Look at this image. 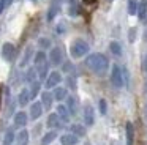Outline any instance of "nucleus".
<instances>
[{
    "mask_svg": "<svg viewBox=\"0 0 147 145\" xmlns=\"http://www.w3.org/2000/svg\"><path fill=\"white\" fill-rule=\"evenodd\" d=\"M86 65L92 72H95L98 76H103L108 71L109 63H108V58L103 54H92V55H89L86 58Z\"/></svg>",
    "mask_w": 147,
    "mask_h": 145,
    "instance_id": "1",
    "label": "nucleus"
},
{
    "mask_svg": "<svg viewBox=\"0 0 147 145\" xmlns=\"http://www.w3.org/2000/svg\"><path fill=\"white\" fill-rule=\"evenodd\" d=\"M89 52V44L84 40H76L73 44L70 46V54L73 58H81Z\"/></svg>",
    "mask_w": 147,
    "mask_h": 145,
    "instance_id": "2",
    "label": "nucleus"
},
{
    "mask_svg": "<svg viewBox=\"0 0 147 145\" xmlns=\"http://www.w3.org/2000/svg\"><path fill=\"white\" fill-rule=\"evenodd\" d=\"M111 82L114 84V87L120 88L125 85V81H123V72H122L120 66L114 65L112 66V71H111Z\"/></svg>",
    "mask_w": 147,
    "mask_h": 145,
    "instance_id": "3",
    "label": "nucleus"
},
{
    "mask_svg": "<svg viewBox=\"0 0 147 145\" xmlns=\"http://www.w3.org/2000/svg\"><path fill=\"white\" fill-rule=\"evenodd\" d=\"M62 81V74L59 71H52L48 74V79H46V88H54L60 84Z\"/></svg>",
    "mask_w": 147,
    "mask_h": 145,
    "instance_id": "4",
    "label": "nucleus"
},
{
    "mask_svg": "<svg viewBox=\"0 0 147 145\" xmlns=\"http://www.w3.org/2000/svg\"><path fill=\"white\" fill-rule=\"evenodd\" d=\"M14 54H16V49H14V46L11 43H5L3 46H2V57H3L7 62H13Z\"/></svg>",
    "mask_w": 147,
    "mask_h": 145,
    "instance_id": "5",
    "label": "nucleus"
},
{
    "mask_svg": "<svg viewBox=\"0 0 147 145\" xmlns=\"http://www.w3.org/2000/svg\"><path fill=\"white\" fill-rule=\"evenodd\" d=\"M49 62L52 63V65H60L62 63V50L60 47H52L51 49V54H49Z\"/></svg>",
    "mask_w": 147,
    "mask_h": 145,
    "instance_id": "6",
    "label": "nucleus"
},
{
    "mask_svg": "<svg viewBox=\"0 0 147 145\" xmlns=\"http://www.w3.org/2000/svg\"><path fill=\"white\" fill-rule=\"evenodd\" d=\"M93 120H95V110H93V107L86 106L84 107V123H86L87 126H92Z\"/></svg>",
    "mask_w": 147,
    "mask_h": 145,
    "instance_id": "7",
    "label": "nucleus"
},
{
    "mask_svg": "<svg viewBox=\"0 0 147 145\" xmlns=\"http://www.w3.org/2000/svg\"><path fill=\"white\" fill-rule=\"evenodd\" d=\"M43 113V106L40 101H35V103L30 106V118L32 120H38Z\"/></svg>",
    "mask_w": 147,
    "mask_h": 145,
    "instance_id": "8",
    "label": "nucleus"
},
{
    "mask_svg": "<svg viewBox=\"0 0 147 145\" xmlns=\"http://www.w3.org/2000/svg\"><path fill=\"white\" fill-rule=\"evenodd\" d=\"M26 125H27V113L21 110L14 115V126L16 128H24Z\"/></svg>",
    "mask_w": 147,
    "mask_h": 145,
    "instance_id": "9",
    "label": "nucleus"
},
{
    "mask_svg": "<svg viewBox=\"0 0 147 145\" xmlns=\"http://www.w3.org/2000/svg\"><path fill=\"white\" fill-rule=\"evenodd\" d=\"M60 144L62 145H76L78 144V136H74V134H63L60 137Z\"/></svg>",
    "mask_w": 147,
    "mask_h": 145,
    "instance_id": "10",
    "label": "nucleus"
},
{
    "mask_svg": "<svg viewBox=\"0 0 147 145\" xmlns=\"http://www.w3.org/2000/svg\"><path fill=\"white\" fill-rule=\"evenodd\" d=\"M48 126H49V128H52V129L60 128V126H62V120L59 118L57 113H51V115L48 117Z\"/></svg>",
    "mask_w": 147,
    "mask_h": 145,
    "instance_id": "11",
    "label": "nucleus"
},
{
    "mask_svg": "<svg viewBox=\"0 0 147 145\" xmlns=\"http://www.w3.org/2000/svg\"><path fill=\"white\" fill-rule=\"evenodd\" d=\"M30 101V93H29V88H22L19 93V96H18V103L21 104V106H27Z\"/></svg>",
    "mask_w": 147,
    "mask_h": 145,
    "instance_id": "12",
    "label": "nucleus"
},
{
    "mask_svg": "<svg viewBox=\"0 0 147 145\" xmlns=\"http://www.w3.org/2000/svg\"><path fill=\"white\" fill-rule=\"evenodd\" d=\"M59 115V118L62 120V122H68L70 120V112H68L67 106H62V104H59L57 106V112H55Z\"/></svg>",
    "mask_w": 147,
    "mask_h": 145,
    "instance_id": "13",
    "label": "nucleus"
},
{
    "mask_svg": "<svg viewBox=\"0 0 147 145\" xmlns=\"http://www.w3.org/2000/svg\"><path fill=\"white\" fill-rule=\"evenodd\" d=\"M138 14H139V19L144 21L147 17V0H139V5H138Z\"/></svg>",
    "mask_w": 147,
    "mask_h": 145,
    "instance_id": "14",
    "label": "nucleus"
},
{
    "mask_svg": "<svg viewBox=\"0 0 147 145\" xmlns=\"http://www.w3.org/2000/svg\"><path fill=\"white\" fill-rule=\"evenodd\" d=\"M16 140H18V145H29V131L21 129L19 134L16 136Z\"/></svg>",
    "mask_w": 147,
    "mask_h": 145,
    "instance_id": "15",
    "label": "nucleus"
},
{
    "mask_svg": "<svg viewBox=\"0 0 147 145\" xmlns=\"http://www.w3.org/2000/svg\"><path fill=\"white\" fill-rule=\"evenodd\" d=\"M52 95L49 93V91H43L41 93V106L46 107V109H49V107L52 106Z\"/></svg>",
    "mask_w": 147,
    "mask_h": 145,
    "instance_id": "16",
    "label": "nucleus"
},
{
    "mask_svg": "<svg viewBox=\"0 0 147 145\" xmlns=\"http://www.w3.org/2000/svg\"><path fill=\"white\" fill-rule=\"evenodd\" d=\"M52 98L54 99H57V101H62V99H65L67 98V90H65L63 87H54V93H52Z\"/></svg>",
    "mask_w": 147,
    "mask_h": 145,
    "instance_id": "17",
    "label": "nucleus"
},
{
    "mask_svg": "<svg viewBox=\"0 0 147 145\" xmlns=\"http://www.w3.org/2000/svg\"><path fill=\"white\" fill-rule=\"evenodd\" d=\"M67 109H68V112H70L71 115H74V113L78 112V104H76V99H74L73 96L67 98Z\"/></svg>",
    "mask_w": 147,
    "mask_h": 145,
    "instance_id": "18",
    "label": "nucleus"
},
{
    "mask_svg": "<svg viewBox=\"0 0 147 145\" xmlns=\"http://www.w3.org/2000/svg\"><path fill=\"white\" fill-rule=\"evenodd\" d=\"M55 137H57V132H55V131H49V132H46V134L43 136L41 144L43 145H49V144H52V142L55 140Z\"/></svg>",
    "mask_w": 147,
    "mask_h": 145,
    "instance_id": "19",
    "label": "nucleus"
},
{
    "mask_svg": "<svg viewBox=\"0 0 147 145\" xmlns=\"http://www.w3.org/2000/svg\"><path fill=\"white\" fill-rule=\"evenodd\" d=\"M134 144V128L131 123H127V145Z\"/></svg>",
    "mask_w": 147,
    "mask_h": 145,
    "instance_id": "20",
    "label": "nucleus"
},
{
    "mask_svg": "<svg viewBox=\"0 0 147 145\" xmlns=\"http://www.w3.org/2000/svg\"><path fill=\"white\" fill-rule=\"evenodd\" d=\"M48 68H49V63L48 62H45L43 65L36 66V71H38L40 79H46V77H48Z\"/></svg>",
    "mask_w": 147,
    "mask_h": 145,
    "instance_id": "21",
    "label": "nucleus"
},
{
    "mask_svg": "<svg viewBox=\"0 0 147 145\" xmlns=\"http://www.w3.org/2000/svg\"><path fill=\"white\" fill-rule=\"evenodd\" d=\"M32 54H33V49H32V46H29L26 49V54H24V58L21 60V66H26L27 63H29V60H30V57H32Z\"/></svg>",
    "mask_w": 147,
    "mask_h": 145,
    "instance_id": "22",
    "label": "nucleus"
},
{
    "mask_svg": "<svg viewBox=\"0 0 147 145\" xmlns=\"http://www.w3.org/2000/svg\"><path fill=\"white\" fill-rule=\"evenodd\" d=\"M13 142H14V132H13V129H8L3 137V145H11Z\"/></svg>",
    "mask_w": 147,
    "mask_h": 145,
    "instance_id": "23",
    "label": "nucleus"
},
{
    "mask_svg": "<svg viewBox=\"0 0 147 145\" xmlns=\"http://www.w3.org/2000/svg\"><path fill=\"white\" fill-rule=\"evenodd\" d=\"M109 49L112 50V54H114V55H122V47H120V44L119 43H115V41H112L111 44H109Z\"/></svg>",
    "mask_w": 147,
    "mask_h": 145,
    "instance_id": "24",
    "label": "nucleus"
},
{
    "mask_svg": "<svg viewBox=\"0 0 147 145\" xmlns=\"http://www.w3.org/2000/svg\"><path fill=\"white\" fill-rule=\"evenodd\" d=\"M138 2L139 0H128V14L133 16L138 11Z\"/></svg>",
    "mask_w": 147,
    "mask_h": 145,
    "instance_id": "25",
    "label": "nucleus"
},
{
    "mask_svg": "<svg viewBox=\"0 0 147 145\" xmlns=\"http://www.w3.org/2000/svg\"><path fill=\"white\" fill-rule=\"evenodd\" d=\"M45 62H46V54L43 52V50H40V52L35 55V66H40V65H43Z\"/></svg>",
    "mask_w": 147,
    "mask_h": 145,
    "instance_id": "26",
    "label": "nucleus"
},
{
    "mask_svg": "<svg viewBox=\"0 0 147 145\" xmlns=\"http://www.w3.org/2000/svg\"><path fill=\"white\" fill-rule=\"evenodd\" d=\"M57 11H59V3H52V6L49 8V13H48V21H52L54 16L57 14Z\"/></svg>",
    "mask_w": 147,
    "mask_h": 145,
    "instance_id": "27",
    "label": "nucleus"
},
{
    "mask_svg": "<svg viewBox=\"0 0 147 145\" xmlns=\"http://www.w3.org/2000/svg\"><path fill=\"white\" fill-rule=\"evenodd\" d=\"M40 91V82H32V87H30L29 93H30V98H35Z\"/></svg>",
    "mask_w": 147,
    "mask_h": 145,
    "instance_id": "28",
    "label": "nucleus"
},
{
    "mask_svg": "<svg viewBox=\"0 0 147 145\" xmlns=\"http://www.w3.org/2000/svg\"><path fill=\"white\" fill-rule=\"evenodd\" d=\"M71 134H74V136H82L84 134V128L81 125H71Z\"/></svg>",
    "mask_w": 147,
    "mask_h": 145,
    "instance_id": "29",
    "label": "nucleus"
},
{
    "mask_svg": "<svg viewBox=\"0 0 147 145\" xmlns=\"http://www.w3.org/2000/svg\"><path fill=\"white\" fill-rule=\"evenodd\" d=\"M35 74H36V69L35 68H30L27 71V82H35Z\"/></svg>",
    "mask_w": 147,
    "mask_h": 145,
    "instance_id": "30",
    "label": "nucleus"
},
{
    "mask_svg": "<svg viewBox=\"0 0 147 145\" xmlns=\"http://www.w3.org/2000/svg\"><path fill=\"white\" fill-rule=\"evenodd\" d=\"M40 46H41L43 49H45V47H49L51 46V41H49L48 38H41V40H40Z\"/></svg>",
    "mask_w": 147,
    "mask_h": 145,
    "instance_id": "31",
    "label": "nucleus"
},
{
    "mask_svg": "<svg viewBox=\"0 0 147 145\" xmlns=\"http://www.w3.org/2000/svg\"><path fill=\"white\" fill-rule=\"evenodd\" d=\"M100 110H101V113H103V115L106 113V101H105V99H101V101H100Z\"/></svg>",
    "mask_w": 147,
    "mask_h": 145,
    "instance_id": "32",
    "label": "nucleus"
},
{
    "mask_svg": "<svg viewBox=\"0 0 147 145\" xmlns=\"http://www.w3.org/2000/svg\"><path fill=\"white\" fill-rule=\"evenodd\" d=\"M2 2H3V5H5V8H7L8 5H10L11 2H13V0H2Z\"/></svg>",
    "mask_w": 147,
    "mask_h": 145,
    "instance_id": "33",
    "label": "nucleus"
},
{
    "mask_svg": "<svg viewBox=\"0 0 147 145\" xmlns=\"http://www.w3.org/2000/svg\"><path fill=\"white\" fill-rule=\"evenodd\" d=\"M3 9H5V5H3V2L0 0V14H2V11H3Z\"/></svg>",
    "mask_w": 147,
    "mask_h": 145,
    "instance_id": "34",
    "label": "nucleus"
},
{
    "mask_svg": "<svg viewBox=\"0 0 147 145\" xmlns=\"http://www.w3.org/2000/svg\"><path fill=\"white\" fill-rule=\"evenodd\" d=\"M84 2H86V3H89V5H90V3H95L96 0H84Z\"/></svg>",
    "mask_w": 147,
    "mask_h": 145,
    "instance_id": "35",
    "label": "nucleus"
}]
</instances>
